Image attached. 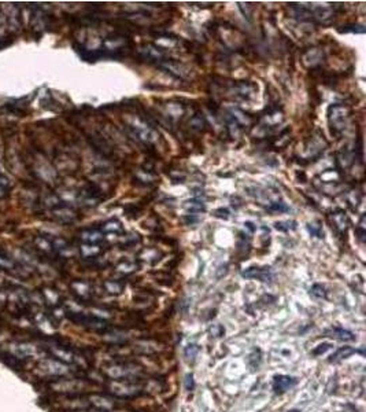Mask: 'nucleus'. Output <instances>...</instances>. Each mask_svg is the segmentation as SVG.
I'll return each instance as SVG.
<instances>
[{"label": "nucleus", "mask_w": 366, "mask_h": 412, "mask_svg": "<svg viewBox=\"0 0 366 412\" xmlns=\"http://www.w3.org/2000/svg\"><path fill=\"white\" fill-rule=\"evenodd\" d=\"M198 353H199V346L196 343H189L188 346L184 349V356L188 361H194Z\"/></svg>", "instance_id": "17"}, {"label": "nucleus", "mask_w": 366, "mask_h": 412, "mask_svg": "<svg viewBox=\"0 0 366 412\" xmlns=\"http://www.w3.org/2000/svg\"><path fill=\"white\" fill-rule=\"evenodd\" d=\"M309 229H310V232H311V234L317 235V236H320V238H321V232H320L321 227H320V225H315L314 223L309 224Z\"/></svg>", "instance_id": "26"}, {"label": "nucleus", "mask_w": 366, "mask_h": 412, "mask_svg": "<svg viewBox=\"0 0 366 412\" xmlns=\"http://www.w3.org/2000/svg\"><path fill=\"white\" fill-rule=\"evenodd\" d=\"M194 214H188V216H185V217L183 218L184 221H187V224H194V223H198L199 220L196 217H192Z\"/></svg>", "instance_id": "27"}, {"label": "nucleus", "mask_w": 366, "mask_h": 412, "mask_svg": "<svg viewBox=\"0 0 366 412\" xmlns=\"http://www.w3.org/2000/svg\"><path fill=\"white\" fill-rule=\"evenodd\" d=\"M104 286L107 289V292L113 293V294H120L122 292V285L117 283V282H106Z\"/></svg>", "instance_id": "21"}, {"label": "nucleus", "mask_w": 366, "mask_h": 412, "mask_svg": "<svg viewBox=\"0 0 366 412\" xmlns=\"http://www.w3.org/2000/svg\"><path fill=\"white\" fill-rule=\"evenodd\" d=\"M107 390L110 395L115 396L118 399H131L142 393V385L133 382L132 379H122V381H110L107 385Z\"/></svg>", "instance_id": "2"}, {"label": "nucleus", "mask_w": 366, "mask_h": 412, "mask_svg": "<svg viewBox=\"0 0 366 412\" xmlns=\"http://www.w3.org/2000/svg\"><path fill=\"white\" fill-rule=\"evenodd\" d=\"M311 296L318 298V300H321V298H326L325 287L322 286V285H314V286L311 287Z\"/></svg>", "instance_id": "20"}, {"label": "nucleus", "mask_w": 366, "mask_h": 412, "mask_svg": "<svg viewBox=\"0 0 366 412\" xmlns=\"http://www.w3.org/2000/svg\"><path fill=\"white\" fill-rule=\"evenodd\" d=\"M332 221L335 228L344 232L347 229V224H349V218L346 216V213L343 210H336L335 213H332Z\"/></svg>", "instance_id": "12"}, {"label": "nucleus", "mask_w": 366, "mask_h": 412, "mask_svg": "<svg viewBox=\"0 0 366 412\" xmlns=\"http://www.w3.org/2000/svg\"><path fill=\"white\" fill-rule=\"evenodd\" d=\"M70 319L75 321V323H80L82 326L91 328V330H95V331H104L107 328L106 321L102 320V319H97L95 316H85L81 315V313H74V316L70 315Z\"/></svg>", "instance_id": "4"}, {"label": "nucleus", "mask_w": 366, "mask_h": 412, "mask_svg": "<svg viewBox=\"0 0 366 412\" xmlns=\"http://www.w3.org/2000/svg\"><path fill=\"white\" fill-rule=\"evenodd\" d=\"M296 385V379L290 375H276L273 379V390L276 395H284L287 390Z\"/></svg>", "instance_id": "8"}, {"label": "nucleus", "mask_w": 366, "mask_h": 412, "mask_svg": "<svg viewBox=\"0 0 366 412\" xmlns=\"http://www.w3.org/2000/svg\"><path fill=\"white\" fill-rule=\"evenodd\" d=\"M103 228L106 231H110V232H120V231H122V227H121V223L118 220H110V221L104 224Z\"/></svg>", "instance_id": "19"}, {"label": "nucleus", "mask_w": 366, "mask_h": 412, "mask_svg": "<svg viewBox=\"0 0 366 412\" xmlns=\"http://www.w3.org/2000/svg\"><path fill=\"white\" fill-rule=\"evenodd\" d=\"M365 26L360 25V23H351V25H346L339 29L340 33H365Z\"/></svg>", "instance_id": "16"}, {"label": "nucleus", "mask_w": 366, "mask_h": 412, "mask_svg": "<svg viewBox=\"0 0 366 412\" xmlns=\"http://www.w3.org/2000/svg\"><path fill=\"white\" fill-rule=\"evenodd\" d=\"M82 240L85 242V243H88V245H97L99 242H102L103 240V234L99 231V229H86V231H84L82 232Z\"/></svg>", "instance_id": "11"}, {"label": "nucleus", "mask_w": 366, "mask_h": 412, "mask_svg": "<svg viewBox=\"0 0 366 412\" xmlns=\"http://www.w3.org/2000/svg\"><path fill=\"white\" fill-rule=\"evenodd\" d=\"M191 126L194 128V129H196V131H201L202 128H203V124H205V121H203V118L202 117H199V115H195L194 118L191 120Z\"/></svg>", "instance_id": "22"}, {"label": "nucleus", "mask_w": 366, "mask_h": 412, "mask_svg": "<svg viewBox=\"0 0 366 412\" xmlns=\"http://www.w3.org/2000/svg\"><path fill=\"white\" fill-rule=\"evenodd\" d=\"M350 117V110L347 106L342 103L331 104L328 109V122L331 126V132L333 135H339L344 131Z\"/></svg>", "instance_id": "1"}, {"label": "nucleus", "mask_w": 366, "mask_h": 412, "mask_svg": "<svg viewBox=\"0 0 366 412\" xmlns=\"http://www.w3.org/2000/svg\"><path fill=\"white\" fill-rule=\"evenodd\" d=\"M89 406H92L93 408H96L97 411L102 412H111L117 407V403H115L111 397L104 395H92L89 396Z\"/></svg>", "instance_id": "6"}, {"label": "nucleus", "mask_w": 366, "mask_h": 412, "mask_svg": "<svg viewBox=\"0 0 366 412\" xmlns=\"http://www.w3.org/2000/svg\"><path fill=\"white\" fill-rule=\"evenodd\" d=\"M331 348H332L331 343H322V345H318V348H315V349L313 350V355L314 356L322 355V353H325L326 350H329Z\"/></svg>", "instance_id": "23"}, {"label": "nucleus", "mask_w": 366, "mask_h": 412, "mask_svg": "<svg viewBox=\"0 0 366 412\" xmlns=\"http://www.w3.org/2000/svg\"><path fill=\"white\" fill-rule=\"evenodd\" d=\"M324 337L333 338V339H338L342 342H350V341H354L355 335L349 330H344L340 327H331L324 331Z\"/></svg>", "instance_id": "9"}, {"label": "nucleus", "mask_w": 366, "mask_h": 412, "mask_svg": "<svg viewBox=\"0 0 366 412\" xmlns=\"http://www.w3.org/2000/svg\"><path fill=\"white\" fill-rule=\"evenodd\" d=\"M103 372L111 381H122V379H132L133 375L140 372V368L133 363H113L104 367Z\"/></svg>", "instance_id": "3"}, {"label": "nucleus", "mask_w": 366, "mask_h": 412, "mask_svg": "<svg viewBox=\"0 0 366 412\" xmlns=\"http://www.w3.org/2000/svg\"><path fill=\"white\" fill-rule=\"evenodd\" d=\"M184 209L191 214L194 213H202L206 210V205L199 200H189L184 202Z\"/></svg>", "instance_id": "13"}, {"label": "nucleus", "mask_w": 366, "mask_h": 412, "mask_svg": "<svg viewBox=\"0 0 366 412\" xmlns=\"http://www.w3.org/2000/svg\"><path fill=\"white\" fill-rule=\"evenodd\" d=\"M241 276H244L247 279H258L262 282H270L273 278L272 271L268 267H250L241 272Z\"/></svg>", "instance_id": "7"}, {"label": "nucleus", "mask_w": 366, "mask_h": 412, "mask_svg": "<svg viewBox=\"0 0 366 412\" xmlns=\"http://www.w3.org/2000/svg\"><path fill=\"white\" fill-rule=\"evenodd\" d=\"M288 412H300V411H299V410H291V411H288Z\"/></svg>", "instance_id": "28"}, {"label": "nucleus", "mask_w": 366, "mask_h": 412, "mask_svg": "<svg viewBox=\"0 0 366 412\" xmlns=\"http://www.w3.org/2000/svg\"><path fill=\"white\" fill-rule=\"evenodd\" d=\"M40 367L43 371L52 377H62L69 372V368L66 367V364H63L62 361L57 360V359H47L41 363Z\"/></svg>", "instance_id": "5"}, {"label": "nucleus", "mask_w": 366, "mask_h": 412, "mask_svg": "<svg viewBox=\"0 0 366 412\" xmlns=\"http://www.w3.org/2000/svg\"><path fill=\"white\" fill-rule=\"evenodd\" d=\"M73 290H74L81 298H86L89 296V285L88 283H84V282H74L73 285Z\"/></svg>", "instance_id": "15"}, {"label": "nucleus", "mask_w": 366, "mask_h": 412, "mask_svg": "<svg viewBox=\"0 0 366 412\" xmlns=\"http://www.w3.org/2000/svg\"><path fill=\"white\" fill-rule=\"evenodd\" d=\"M194 388H195L194 375H192V374H188V375L185 377V389L188 390V392H191V390H194Z\"/></svg>", "instance_id": "24"}, {"label": "nucleus", "mask_w": 366, "mask_h": 412, "mask_svg": "<svg viewBox=\"0 0 366 412\" xmlns=\"http://www.w3.org/2000/svg\"><path fill=\"white\" fill-rule=\"evenodd\" d=\"M275 228L279 229V231H284V232H288L290 229L296 228V221H293V220H287V221H277V223H275Z\"/></svg>", "instance_id": "18"}, {"label": "nucleus", "mask_w": 366, "mask_h": 412, "mask_svg": "<svg viewBox=\"0 0 366 412\" xmlns=\"http://www.w3.org/2000/svg\"><path fill=\"white\" fill-rule=\"evenodd\" d=\"M355 352H357V350H355L354 348L343 346V348H340L335 355L332 356V359H329V361H331V363H338V361L343 360V359H347V357H350L351 355H354Z\"/></svg>", "instance_id": "14"}, {"label": "nucleus", "mask_w": 366, "mask_h": 412, "mask_svg": "<svg viewBox=\"0 0 366 412\" xmlns=\"http://www.w3.org/2000/svg\"><path fill=\"white\" fill-rule=\"evenodd\" d=\"M214 216H217V217L220 218H226L229 217V210L228 209H223V207H221V209H217L216 212H214Z\"/></svg>", "instance_id": "25"}, {"label": "nucleus", "mask_w": 366, "mask_h": 412, "mask_svg": "<svg viewBox=\"0 0 366 412\" xmlns=\"http://www.w3.org/2000/svg\"><path fill=\"white\" fill-rule=\"evenodd\" d=\"M135 350L139 352V353H143V355H154L159 350V345L154 341H147V339H143V341H136L135 343Z\"/></svg>", "instance_id": "10"}]
</instances>
